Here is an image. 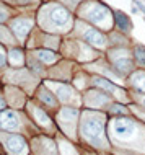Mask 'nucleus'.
Returning a JSON list of instances; mask_svg holds the SVG:
<instances>
[{
    "label": "nucleus",
    "mask_w": 145,
    "mask_h": 155,
    "mask_svg": "<svg viewBox=\"0 0 145 155\" xmlns=\"http://www.w3.org/2000/svg\"><path fill=\"white\" fill-rule=\"evenodd\" d=\"M21 127V116L16 111H2L0 113V129L16 131Z\"/></svg>",
    "instance_id": "obj_8"
},
{
    "label": "nucleus",
    "mask_w": 145,
    "mask_h": 155,
    "mask_svg": "<svg viewBox=\"0 0 145 155\" xmlns=\"http://www.w3.org/2000/svg\"><path fill=\"white\" fill-rule=\"evenodd\" d=\"M7 16H8V10H7L5 7L0 3V21H3L7 20Z\"/></svg>",
    "instance_id": "obj_22"
},
{
    "label": "nucleus",
    "mask_w": 145,
    "mask_h": 155,
    "mask_svg": "<svg viewBox=\"0 0 145 155\" xmlns=\"http://www.w3.org/2000/svg\"><path fill=\"white\" fill-rule=\"evenodd\" d=\"M135 56H137V60H139V64L145 65V49H144V47L137 46V47H135Z\"/></svg>",
    "instance_id": "obj_21"
},
{
    "label": "nucleus",
    "mask_w": 145,
    "mask_h": 155,
    "mask_svg": "<svg viewBox=\"0 0 145 155\" xmlns=\"http://www.w3.org/2000/svg\"><path fill=\"white\" fill-rule=\"evenodd\" d=\"M0 139L7 147L10 154H26L28 152V144L26 140L18 134H0Z\"/></svg>",
    "instance_id": "obj_6"
},
{
    "label": "nucleus",
    "mask_w": 145,
    "mask_h": 155,
    "mask_svg": "<svg viewBox=\"0 0 145 155\" xmlns=\"http://www.w3.org/2000/svg\"><path fill=\"white\" fill-rule=\"evenodd\" d=\"M3 65H5V51L0 46V67H3Z\"/></svg>",
    "instance_id": "obj_24"
},
{
    "label": "nucleus",
    "mask_w": 145,
    "mask_h": 155,
    "mask_svg": "<svg viewBox=\"0 0 145 155\" xmlns=\"http://www.w3.org/2000/svg\"><path fill=\"white\" fill-rule=\"evenodd\" d=\"M109 134L114 142L124 145H134L142 140V135L145 134L139 127V124L130 118H114L109 123Z\"/></svg>",
    "instance_id": "obj_2"
},
{
    "label": "nucleus",
    "mask_w": 145,
    "mask_h": 155,
    "mask_svg": "<svg viewBox=\"0 0 145 155\" xmlns=\"http://www.w3.org/2000/svg\"><path fill=\"white\" fill-rule=\"evenodd\" d=\"M77 118H78V110L77 108H64L59 113V123L62 126L64 132L69 137H75L77 131Z\"/></svg>",
    "instance_id": "obj_5"
},
{
    "label": "nucleus",
    "mask_w": 145,
    "mask_h": 155,
    "mask_svg": "<svg viewBox=\"0 0 145 155\" xmlns=\"http://www.w3.org/2000/svg\"><path fill=\"white\" fill-rule=\"evenodd\" d=\"M30 111H31L33 118L36 119V123H38L39 126H44V127H51V126H52V123H51V119H49V116L46 114L44 111H41L39 108L30 106Z\"/></svg>",
    "instance_id": "obj_14"
},
{
    "label": "nucleus",
    "mask_w": 145,
    "mask_h": 155,
    "mask_svg": "<svg viewBox=\"0 0 145 155\" xmlns=\"http://www.w3.org/2000/svg\"><path fill=\"white\" fill-rule=\"evenodd\" d=\"M114 21L116 25H117V28L122 31H130V21L129 18L124 15V13H121V12H116L114 13Z\"/></svg>",
    "instance_id": "obj_17"
},
{
    "label": "nucleus",
    "mask_w": 145,
    "mask_h": 155,
    "mask_svg": "<svg viewBox=\"0 0 145 155\" xmlns=\"http://www.w3.org/2000/svg\"><path fill=\"white\" fill-rule=\"evenodd\" d=\"M31 26H33V20H30V18H15L11 21V30L20 41H25Z\"/></svg>",
    "instance_id": "obj_10"
},
{
    "label": "nucleus",
    "mask_w": 145,
    "mask_h": 155,
    "mask_svg": "<svg viewBox=\"0 0 145 155\" xmlns=\"http://www.w3.org/2000/svg\"><path fill=\"white\" fill-rule=\"evenodd\" d=\"M38 96H39V100L44 101L47 106H55V105H57V101H55V98L52 96V93H49L44 87H41V88H39V95H38Z\"/></svg>",
    "instance_id": "obj_18"
},
{
    "label": "nucleus",
    "mask_w": 145,
    "mask_h": 155,
    "mask_svg": "<svg viewBox=\"0 0 145 155\" xmlns=\"http://www.w3.org/2000/svg\"><path fill=\"white\" fill-rule=\"evenodd\" d=\"M34 57L41 62H44V64H52L57 60V56L52 52V51H46V49H39L34 52Z\"/></svg>",
    "instance_id": "obj_15"
},
{
    "label": "nucleus",
    "mask_w": 145,
    "mask_h": 155,
    "mask_svg": "<svg viewBox=\"0 0 145 155\" xmlns=\"http://www.w3.org/2000/svg\"><path fill=\"white\" fill-rule=\"evenodd\" d=\"M41 25L47 31H69L72 16L64 7H44L41 10Z\"/></svg>",
    "instance_id": "obj_3"
},
{
    "label": "nucleus",
    "mask_w": 145,
    "mask_h": 155,
    "mask_svg": "<svg viewBox=\"0 0 145 155\" xmlns=\"http://www.w3.org/2000/svg\"><path fill=\"white\" fill-rule=\"evenodd\" d=\"M140 116H142V119H145V114H140Z\"/></svg>",
    "instance_id": "obj_26"
},
{
    "label": "nucleus",
    "mask_w": 145,
    "mask_h": 155,
    "mask_svg": "<svg viewBox=\"0 0 145 155\" xmlns=\"http://www.w3.org/2000/svg\"><path fill=\"white\" fill-rule=\"evenodd\" d=\"M111 59H113V64L117 69V72H121V74H129L132 70V62H130L125 51H114V52H111Z\"/></svg>",
    "instance_id": "obj_9"
},
{
    "label": "nucleus",
    "mask_w": 145,
    "mask_h": 155,
    "mask_svg": "<svg viewBox=\"0 0 145 155\" xmlns=\"http://www.w3.org/2000/svg\"><path fill=\"white\" fill-rule=\"evenodd\" d=\"M10 64L11 65H23L25 64V56L20 49H11L10 51Z\"/></svg>",
    "instance_id": "obj_19"
},
{
    "label": "nucleus",
    "mask_w": 145,
    "mask_h": 155,
    "mask_svg": "<svg viewBox=\"0 0 145 155\" xmlns=\"http://www.w3.org/2000/svg\"><path fill=\"white\" fill-rule=\"evenodd\" d=\"M0 39L3 41L5 44H8V43H13V38H11L10 30H7V28H3V26H0Z\"/></svg>",
    "instance_id": "obj_20"
},
{
    "label": "nucleus",
    "mask_w": 145,
    "mask_h": 155,
    "mask_svg": "<svg viewBox=\"0 0 145 155\" xmlns=\"http://www.w3.org/2000/svg\"><path fill=\"white\" fill-rule=\"evenodd\" d=\"M10 2L16 3V5H28V3H33L34 0H10Z\"/></svg>",
    "instance_id": "obj_23"
},
{
    "label": "nucleus",
    "mask_w": 145,
    "mask_h": 155,
    "mask_svg": "<svg viewBox=\"0 0 145 155\" xmlns=\"http://www.w3.org/2000/svg\"><path fill=\"white\" fill-rule=\"evenodd\" d=\"M130 83L139 91H145V72H142V70L135 72V74L130 77Z\"/></svg>",
    "instance_id": "obj_16"
},
{
    "label": "nucleus",
    "mask_w": 145,
    "mask_h": 155,
    "mask_svg": "<svg viewBox=\"0 0 145 155\" xmlns=\"http://www.w3.org/2000/svg\"><path fill=\"white\" fill-rule=\"evenodd\" d=\"M5 108V101H3V98L0 96V110H3Z\"/></svg>",
    "instance_id": "obj_25"
},
{
    "label": "nucleus",
    "mask_w": 145,
    "mask_h": 155,
    "mask_svg": "<svg viewBox=\"0 0 145 155\" xmlns=\"http://www.w3.org/2000/svg\"><path fill=\"white\" fill-rule=\"evenodd\" d=\"M77 26L80 28V35L86 43H90L91 46H96V47H105L106 46V38L98 30L83 25L82 21H77Z\"/></svg>",
    "instance_id": "obj_7"
},
{
    "label": "nucleus",
    "mask_w": 145,
    "mask_h": 155,
    "mask_svg": "<svg viewBox=\"0 0 145 155\" xmlns=\"http://www.w3.org/2000/svg\"><path fill=\"white\" fill-rule=\"evenodd\" d=\"M85 103L90 108H101L103 105L108 103V96L105 93H101V91H90L85 96Z\"/></svg>",
    "instance_id": "obj_12"
},
{
    "label": "nucleus",
    "mask_w": 145,
    "mask_h": 155,
    "mask_svg": "<svg viewBox=\"0 0 145 155\" xmlns=\"http://www.w3.org/2000/svg\"><path fill=\"white\" fill-rule=\"evenodd\" d=\"M144 105H145V100H144Z\"/></svg>",
    "instance_id": "obj_27"
},
{
    "label": "nucleus",
    "mask_w": 145,
    "mask_h": 155,
    "mask_svg": "<svg viewBox=\"0 0 145 155\" xmlns=\"http://www.w3.org/2000/svg\"><path fill=\"white\" fill-rule=\"evenodd\" d=\"M93 80H95V85H98V87H101V88H106V90H109L111 93H114V96L117 95L121 98V100H124L125 98V93L122 90H121V88H117V87H114V85H111L109 82L108 80H105V79H100V77H95V79H93Z\"/></svg>",
    "instance_id": "obj_13"
},
{
    "label": "nucleus",
    "mask_w": 145,
    "mask_h": 155,
    "mask_svg": "<svg viewBox=\"0 0 145 155\" xmlns=\"http://www.w3.org/2000/svg\"><path fill=\"white\" fill-rule=\"evenodd\" d=\"M78 13H80V16L86 18L88 21L101 26V28H106V30L111 28V13H109V10H108V7L101 5L98 2L85 3V5L78 10Z\"/></svg>",
    "instance_id": "obj_4"
},
{
    "label": "nucleus",
    "mask_w": 145,
    "mask_h": 155,
    "mask_svg": "<svg viewBox=\"0 0 145 155\" xmlns=\"http://www.w3.org/2000/svg\"><path fill=\"white\" fill-rule=\"evenodd\" d=\"M52 88L57 90V96H59L60 101H64V103H78V96L75 95V91L72 90L69 85H54L52 83Z\"/></svg>",
    "instance_id": "obj_11"
},
{
    "label": "nucleus",
    "mask_w": 145,
    "mask_h": 155,
    "mask_svg": "<svg viewBox=\"0 0 145 155\" xmlns=\"http://www.w3.org/2000/svg\"><path fill=\"white\" fill-rule=\"evenodd\" d=\"M105 116L95 111H85L82 116V135L86 142L98 149L108 147V140L105 135Z\"/></svg>",
    "instance_id": "obj_1"
}]
</instances>
